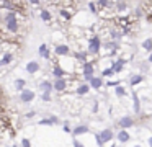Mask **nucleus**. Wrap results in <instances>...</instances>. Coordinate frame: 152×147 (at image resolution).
Wrapping results in <instances>:
<instances>
[{
  "mask_svg": "<svg viewBox=\"0 0 152 147\" xmlns=\"http://www.w3.org/2000/svg\"><path fill=\"white\" fill-rule=\"evenodd\" d=\"M100 48H102V41H100V36H93L88 42V54H98Z\"/></svg>",
  "mask_w": 152,
  "mask_h": 147,
  "instance_id": "f257e3e1",
  "label": "nucleus"
},
{
  "mask_svg": "<svg viewBox=\"0 0 152 147\" xmlns=\"http://www.w3.org/2000/svg\"><path fill=\"white\" fill-rule=\"evenodd\" d=\"M67 80L64 77H57L56 78V82H54L53 83V90H56V91H64L67 88Z\"/></svg>",
  "mask_w": 152,
  "mask_h": 147,
  "instance_id": "f03ea898",
  "label": "nucleus"
},
{
  "mask_svg": "<svg viewBox=\"0 0 152 147\" xmlns=\"http://www.w3.org/2000/svg\"><path fill=\"white\" fill-rule=\"evenodd\" d=\"M5 28H7V31H10V33H18V29H20L18 18H13V20H8V21H5Z\"/></svg>",
  "mask_w": 152,
  "mask_h": 147,
  "instance_id": "7ed1b4c3",
  "label": "nucleus"
},
{
  "mask_svg": "<svg viewBox=\"0 0 152 147\" xmlns=\"http://www.w3.org/2000/svg\"><path fill=\"white\" fill-rule=\"evenodd\" d=\"M20 100L23 101V103H30V101L34 100V91L33 90H21L20 91Z\"/></svg>",
  "mask_w": 152,
  "mask_h": 147,
  "instance_id": "20e7f679",
  "label": "nucleus"
},
{
  "mask_svg": "<svg viewBox=\"0 0 152 147\" xmlns=\"http://www.w3.org/2000/svg\"><path fill=\"white\" fill-rule=\"evenodd\" d=\"M118 124H119V127H121V129H128V127L134 126V119H132L131 116H123V118H119Z\"/></svg>",
  "mask_w": 152,
  "mask_h": 147,
  "instance_id": "39448f33",
  "label": "nucleus"
},
{
  "mask_svg": "<svg viewBox=\"0 0 152 147\" xmlns=\"http://www.w3.org/2000/svg\"><path fill=\"white\" fill-rule=\"evenodd\" d=\"M54 52H56V56H61V57H64V56H69L70 49L67 44H57L56 48H54Z\"/></svg>",
  "mask_w": 152,
  "mask_h": 147,
  "instance_id": "423d86ee",
  "label": "nucleus"
},
{
  "mask_svg": "<svg viewBox=\"0 0 152 147\" xmlns=\"http://www.w3.org/2000/svg\"><path fill=\"white\" fill-rule=\"evenodd\" d=\"M82 72H83V75H95V64L85 61L82 65Z\"/></svg>",
  "mask_w": 152,
  "mask_h": 147,
  "instance_id": "0eeeda50",
  "label": "nucleus"
},
{
  "mask_svg": "<svg viewBox=\"0 0 152 147\" xmlns=\"http://www.w3.org/2000/svg\"><path fill=\"white\" fill-rule=\"evenodd\" d=\"M116 139H118L121 144H124V142H128V140L131 139V134H129L126 129H121L118 134H116Z\"/></svg>",
  "mask_w": 152,
  "mask_h": 147,
  "instance_id": "6e6552de",
  "label": "nucleus"
},
{
  "mask_svg": "<svg viewBox=\"0 0 152 147\" xmlns=\"http://www.w3.org/2000/svg\"><path fill=\"white\" fill-rule=\"evenodd\" d=\"M38 70H39V62L38 61H30L26 64V72L28 74H36Z\"/></svg>",
  "mask_w": 152,
  "mask_h": 147,
  "instance_id": "1a4fd4ad",
  "label": "nucleus"
},
{
  "mask_svg": "<svg viewBox=\"0 0 152 147\" xmlns=\"http://www.w3.org/2000/svg\"><path fill=\"white\" fill-rule=\"evenodd\" d=\"M98 134H100V137L103 139V142H105V144L108 142V140H111L113 137H115V134H113V131L110 129V127H108V129H103L102 132H98Z\"/></svg>",
  "mask_w": 152,
  "mask_h": 147,
  "instance_id": "9d476101",
  "label": "nucleus"
},
{
  "mask_svg": "<svg viewBox=\"0 0 152 147\" xmlns=\"http://www.w3.org/2000/svg\"><path fill=\"white\" fill-rule=\"evenodd\" d=\"M87 132H88V126H87V124H80V126H77L75 129L72 131L74 137H77V136H82V134H87Z\"/></svg>",
  "mask_w": 152,
  "mask_h": 147,
  "instance_id": "9b49d317",
  "label": "nucleus"
},
{
  "mask_svg": "<svg viewBox=\"0 0 152 147\" xmlns=\"http://www.w3.org/2000/svg\"><path fill=\"white\" fill-rule=\"evenodd\" d=\"M88 82H90V88H95V90H98V88L103 85V80H102V77H95V75H93V77L90 78Z\"/></svg>",
  "mask_w": 152,
  "mask_h": 147,
  "instance_id": "f8f14e48",
  "label": "nucleus"
},
{
  "mask_svg": "<svg viewBox=\"0 0 152 147\" xmlns=\"http://www.w3.org/2000/svg\"><path fill=\"white\" fill-rule=\"evenodd\" d=\"M123 67H124V61H123V59H118L116 62H113V64H111V69H113L115 74H119V72L123 70Z\"/></svg>",
  "mask_w": 152,
  "mask_h": 147,
  "instance_id": "ddd939ff",
  "label": "nucleus"
},
{
  "mask_svg": "<svg viewBox=\"0 0 152 147\" xmlns=\"http://www.w3.org/2000/svg\"><path fill=\"white\" fill-rule=\"evenodd\" d=\"M38 52H39L41 57H44V59H51V52H49V49H48V44H41V46H39V49H38Z\"/></svg>",
  "mask_w": 152,
  "mask_h": 147,
  "instance_id": "4468645a",
  "label": "nucleus"
},
{
  "mask_svg": "<svg viewBox=\"0 0 152 147\" xmlns=\"http://www.w3.org/2000/svg\"><path fill=\"white\" fill-rule=\"evenodd\" d=\"M132 108H134V113H141V101L136 93L132 95Z\"/></svg>",
  "mask_w": 152,
  "mask_h": 147,
  "instance_id": "2eb2a0df",
  "label": "nucleus"
},
{
  "mask_svg": "<svg viewBox=\"0 0 152 147\" xmlns=\"http://www.w3.org/2000/svg\"><path fill=\"white\" fill-rule=\"evenodd\" d=\"M12 61H13V56H12L10 52H5V54L2 56V59H0V65H7V64H10Z\"/></svg>",
  "mask_w": 152,
  "mask_h": 147,
  "instance_id": "dca6fc26",
  "label": "nucleus"
},
{
  "mask_svg": "<svg viewBox=\"0 0 152 147\" xmlns=\"http://www.w3.org/2000/svg\"><path fill=\"white\" fill-rule=\"evenodd\" d=\"M39 88H41V91H53V83H51V82H48V80H43L39 83Z\"/></svg>",
  "mask_w": 152,
  "mask_h": 147,
  "instance_id": "f3484780",
  "label": "nucleus"
},
{
  "mask_svg": "<svg viewBox=\"0 0 152 147\" xmlns=\"http://www.w3.org/2000/svg\"><path fill=\"white\" fill-rule=\"evenodd\" d=\"M102 46L106 49V51H115V49L119 48V44L116 41H108V42H105V44H102Z\"/></svg>",
  "mask_w": 152,
  "mask_h": 147,
  "instance_id": "a211bd4d",
  "label": "nucleus"
},
{
  "mask_svg": "<svg viewBox=\"0 0 152 147\" xmlns=\"http://www.w3.org/2000/svg\"><path fill=\"white\" fill-rule=\"evenodd\" d=\"M88 91H90V85L88 83H82V85L77 87V93L79 95H87Z\"/></svg>",
  "mask_w": 152,
  "mask_h": 147,
  "instance_id": "6ab92c4d",
  "label": "nucleus"
},
{
  "mask_svg": "<svg viewBox=\"0 0 152 147\" xmlns=\"http://www.w3.org/2000/svg\"><path fill=\"white\" fill-rule=\"evenodd\" d=\"M53 75L54 77H64V75H66V70H64L62 67H59V65H56V67L53 69Z\"/></svg>",
  "mask_w": 152,
  "mask_h": 147,
  "instance_id": "aec40b11",
  "label": "nucleus"
},
{
  "mask_svg": "<svg viewBox=\"0 0 152 147\" xmlns=\"http://www.w3.org/2000/svg\"><path fill=\"white\" fill-rule=\"evenodd\" d=\"M39 16H41V20H43V21H51V18H53V16H51V12L49 10H41V13H39Z\"/></svg>",
  "mask_w": 152,
  "mask_h": 147,
  "instance_id": "412c9836",
  "label": "nucleus"
},
{
  "mask_svg": "<svg viewBox=\"0 0 152 147\" xmlns=\"http://www.w3.org/2000/svg\"><path fill=\"white\" fill-rule=\"evenodd\" d=\"M25 85H26V82H25L23 78H17V80H15V90L21 91L25 88Z\"/></svg>",
  "mask_w": 152,
  "mask_h": 147,
  "instance_id": "4be33fe9",
  "label": "nucleus"
},
{
  "mask_svg": "<svg viewBox=\"0 0 152 147\" xmlns=\"http://www.w3.org/2000/svg\"><path fill=\"white\" fill-rule=\"evenodd\" d=\"M142 49H145V51H152V38H147L142 41Z\"/></svg>",
  "mask_w": 152,
  "mask_h": 147,
  "instance_id": "5701e85b",
  "label": "nucleus"
},
{
  "mask_svg": "<svg viewBox=\"0 0 152 147\" xmlns=\"http://www.w3.org/2000/svg\"><path fill=\"white\" fill-rule=\"evenodd\" d=\"M110 34H111L113 39H121V38H123V33L119 31V29H115V28L110 29Z\"/></svg>",
  "mask_w": 152,
  "mask_h": 147,
  "instance_id": "b1692460",
  "label": "nucleus"
},
{
  "mask_svg": "<svg viewBox=\"0 0 152 147\" xmlns=\"http://www.w3.org/2000/svg\"><path fill=\"white\" fill-rule=\"evenodd\" d=\"M87 54H88V51H87V52H75V54H74V57H75L77 61H80V62H85Z\"/></svg>",
  "mask_w": 152,
  "mask_h": 147,
  "instance_id": "393cba45",
  "label": "nucleus"
},
{
  "mask_svg": "<svg viewBox=\"0 0 152 147\" xmlns=\"http://www.w3.org/2000/svg\"><path fill=\"white\" fill-rule=\"evenodd\" d=\"M142 80H144V77H142V75H132V77H131V85L134 87V85L141 83Z\"/></svg>",
  "mask_w": 152,
  "mask_h": 147,
  "instance_id": "a878e982",
  "label": "nucleus"
},
{
  "mask_svg": "<svg viewBox=\"0 0 152 147\" xmlns=\"http://www.w3.org/2000/svg\"><path fill=\"white\" fill-rule=\"evenodd\" d=\"M115 93L116 95H118V97H124V95H126V90H124V87H121V85H116V87H115Z\"/></svg>",
  "mask_w": 152,
  "mask_h": 147,
  "instance_id": "bb28decb",
  "label": "nucleus"
},
{
  "mask_svg": "<svg viewBox=\"0 0 152 147\" xmlns=\"http://www.w3.org/2000/svg\"><path fill=\"white\" fill-rule=\"evenodd\" d=\"M126 8H128L126 2H118L116 3V10H118V12H126Z\"/></svg>",
  "mask_w": 152,
  "mask_h": 147,
  "instance_id": "cd10ccee",
  "label": "nucleus"
},
{
  "mask_svg": "<svg viewBox=\"0 0 152 147\" xmlns=\"http://www.w3.org/2000/svg\"><path fill=\"white\" fill-rule=\"evenodd\" d=\"M39 124L41 126H53V121H51V118H43V119L39 121Z\"/></svg>",
  "mask_w": 152,
  "mask_h": 147,
  "instance_id": "c85d7f7f",
  "label": "nucleus"
},
{
  "mask_svg": "<svg viewBox=\"0 0 152 147\" xmlns=\"http://www.w3.org/2000/svg\"><path fill=\"white\" fill-rule=\"evenodd\" d=\"M113 74H115V72H113V69H111V67H110V69H105V70L102 72V75H103V77H108V78L111 77Z\"/></svg>",
  "mask_w": 152,
  "mask_h": 147,
  "instance_id": "c756f323",
  "label": "nucleus"
},
{
  "mask_svg": "<svg viewBox=\"0 0 152 147\" xmlns=\"http://www.w3.org/2000/svg\"><path fill=\"white\" fill-rule=\"evenodd\" d=\"M41 98H43L44 101H51V93L49 91H43V97Z\"/></svg>",
  "mask_w": 152,
  "mask_h": 147,
  "instance_id": "7c9ffc66",
  "label": "nucleus"
},
{
  "mask_svg": "<svg viewBox=\"0 0 152 147\" xmlns=\"http://www.w3.org/2000/svg\"><path fill=\"white\" fill-rule=\"evenodd\" d=\"M88 8H90V12H92V13H96V3L90 2L88 3Z\"/></svg>",
  "mask_w": 152,
  "mask_h": 147,
  "instance_id": "2f4dec72",
  "label": "nucleus"
},
{
  "mask_svg": "<svg viewBox=\"0 0 152 147\" xmlns=\"http://www.w3.org/2000/svg\"><path fill=\"white\" fill-rule=\"evenodd\" d=\"M98 5L102 7V8H105V7L110 5V2H108V0H98Z\"/></svg>",
  "mask_w": 152,
  "mask_h": 147,
  "instance_id": "473e14b6",
  "label": "nucleus"
},
{
  "mask_svg": "<svg viewBox=\"0 0 152 147\" xmlns=\"http://www.w3.org/2000/svg\"><path fill=\"white\" fill-rule=\"evenodd\" d=\"M95 140H96V144H98V146H103V144H105V142H103V139L100 137V134H95Z\"/></svg>",
  "mask_w": 152,
  "mask_h": 147,
  "instance_id": "72a5a7b5",
  "label": "nucleus"
},
{
  "mask_svg": "<svg viewBox=\"0 0 152 147\" xmlns=\"http://www.w3.org/2000/svg\"><path fill=\"white\" fill-rule=\"evenodd\" d=\"M21 146H23V147H30L31 146V140L30 139H21Z\"/></svg>",
  "mask_w": 152,
  "mask_h": 147,
  "instance_id": "f704fd0d",
  "label": "nucleus"
},
{
  "mask_svg": "<svg viewBox=\"0 0 152 147\" xmlns=\"http://www.w3.org/2000/svg\"><path fill=\"white\" fill-rule=\"evenodd\" d=\"M61 16H64V18L69 20V18H70V13L67 12V10H61Z\"/></svg>",
  "mask_w": 152,
  "mask_h": 147,
  "instance_id": "c9c22d12",
  "label": "nucleus"
},
{
  "mask_svg": "<svg viewBox=\"0 0 152 147\" xmlns=\"http://www.w3.org/2000/svg\"><path fill=\"white\" fill-rule=\"evenodd\" d=\"M118 83H119V82H116V80H108V82H106V87H116Z\"/></svg>",
  "mask_w": 152,
  "mask_h": 147,
  "instance_id": "e433bc0d",
  "label": "nucleus"
},
{
  "mask_svg": "<svg viewBox=\"0 0 152 147\" xmlns=\"http://www.w3.org/2000/svg\"><path fill=\"white\" fill-rule=\"evenodd\" d=\"M64 131H66V132H70V131H72V129H70V126H69V124H64Z\"/></svg>",
  "mask_w": 152,
  "mask_h": 147,
  "instance_id": "4c0bfd02",
  "label": "nucleus"
},
{
  "mask_svg": "<svg viewBox=\"0 0 152 147\" xmlns=\"http://www.w3.org/2000/svg\"><path fill=\"white\" fill-rule=\"evenodd\" d=\"M134 13H136V16H142V10L141 8H136Z\"/></svg>",
  "mask_w": 152,
  "mask_h": 147,
  "instance_id": "58836bf2",
  "label": "nucleus"
},
{
  "mask_svg": "<svg viewBox=\"0 0 152 147\" xmlns=\"http://www.w3.org/2000/svg\"><path fill=\"white\" fill-rule=\"evenodd\" d=\"M39 2H41V0H30L31 5H39Z\"/></svg>",
  "mask_w": 152,
  "mask_h": 147,
  "instance_id": "ea45409f",
  "label": "nucleus"
},
{
  "mask_svg": "<svg viewBox=\"0 0 152 147\" xmlns=\"http://www.w3.org/2000/svg\"><path fill=\"white\" fill-rule=\"evenodd\" d=\"M51 121H53V123L56 124V123H57V121H59V119H57V116H51Z\"/></svg>",
  "mask_w": 152,
  "mask_h": 147,
  "instance_id": "a19ab883",
  "label": "nucleus"
},
{
  "mask_svg": "<svg viewBox=\"0 0 152 147\" xmlns=\"http://www.w3.org/2000/svg\"><path fill=\"white\" fill-rule=\"evenodd\" d=\"M34 116V111H30V113H26V118H33Z\"/></svg>",
  "mask_w": 152,
  "mask_h": 147,
  "instance_id": "79ce46f5",
  "label": "nucleus"
},
{
  "mask_svg": "<svg viewBox=\"0 0 152 147\" xmlns=\"http://www.w3.org/2000/svg\"><path fill=\"white\" fill-rule=\"evenodd\" d=\"M74 146H77V147H80V146H82V144H80V142H79V140H77V139H75V140H74Z\"/></svg>",
  "mask_w": 152,
  "mask_h": 147,
  "instance_id": "37998d69",
  "label": "nucleus"
},
{
  "mask_svg": "<svg viewBox=\"0 0 152 147\" xmlns=\"http://www.w3.org/2000/svg\"><path fill=\"white\" fill-rule=\"evenodd\" d=\"M147 61H149V62H151V64H152V52H151V56H149V59H147Z\"/></svg>",
  "mask_w": 152,
  "mask_h": 147,
  "instance_id": "c03bdc74",
  "label": "nucleus"
},
{
  "mask_svg": "<svg viewBox=\"0 0 152 147\" xmlns=\"http://www.w3.org/2000/svg\"><path fill=\"white\" fill-rule=\"evenodd\" d=\"M147 144H149V146H152V137H151V139L147 140Z\"/></svg>",
  "mask_w": 152,
  "mask_h": 147,
  "instance_id": "a18cd8bd",
  "label": "nucleus"
},
{
  "mask_svg": "<svg viewBox=\"0 0 152 147\" xmlns=\"http://www.w3.org/2000/svg\"><path fill=\"white\" fill-rule=\"evenodd\" d=\"M149 18H151V20H152V13H151V15H149Z\"/></svg>",
  "mask_w": 152,
  "mask_h": 147,
  "instance_id": "49530a36",
  "label": "nucleus"
}]
</instances>
